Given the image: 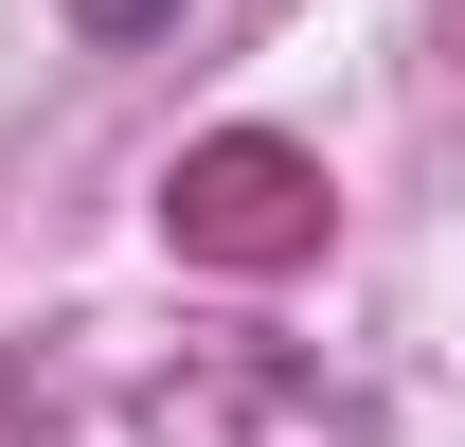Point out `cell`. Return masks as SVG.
<instances>
[{"mask_svg": "<svg viewBox=\"0 0 465 447\" xmlns=\"http://www.w3.org/2000/svg\"><path fill=\"white\" fill-rule=\"evenodd\" d=\"M72 36H108V55H143V36H179V0H72Z\"/></svg>", "mask_w": 465, "mask_h": 447, "instance_id": "7a4b0ae2", "label": "cell"}, {"mask_svg": "<svg viewBox=\"0 0 465 447\" xmlns=\"http://www.w3.org/2000/svg\"><path fill=\"white\" fill-rule=\"evenodd\" d=\"M179 233L232 251V269H287L304 233H322V179H304L287 144H197V162H179Z\"/></svg>", "mask_w": 465, "mask_h": 447, "instance_id": "6da1fadb", "label": "cell"}]
</instances>
